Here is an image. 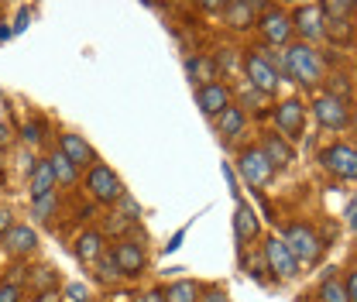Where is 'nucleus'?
I'll list each match as a JSON object with an SVG mask.
<instances>
[{
    "label": "nucleus",
    "instance_id": "obj_11",
    "mask_svg": "<svg viewBox=\"0 0 357 302\" xmlns=\"http://www.w3.org/2000/svg\"><path fill=\"white\" fill-rule=\"evenodd\" d=\"M244 69H248L251 89H258V93H275V89H278V83H282V80L275 76V69L265 62V55H261V52H248Z\"/></svg>",
    "mask_w": 357,
    "mask_h": 302
},
{
    "label": "nucleus",
    "instance_id": "obj_8",
    "mask_svg": "<svg viewBox=\"0 0 357 302\" xmlns=\"http://www.w3.org/2000/svg\"><path fill=\"white\" fill-rule=\"evenodd\" d=\"M275 121H278V130L285 134V141L303 137V128H306V107H303V100H282L278 110H275Z\"/></svg>",
    "mask_w": 357,
    "mask_h": 302
},
{
    "label": "nucleus",
    "instance_id": "obj_7",
    "mask_svg": "<svg viewBox=\"0 0 357 302\" xmlns=\"http://www.w3.org/2000/svg\"><path fill=\"white\" fill-rule=\"evenodd\" d=\"M319 162H323L326 172L344 179V182H351L357 175V155L351 144H333V148H326V151L319 155Z\"/></svg>",
    "mask_w": 357,
    "mask_h": 302
},
{
    "label": "nucleus",
    "instance_id": "obj_6",
    "mask_svg": "<svg viewBox=\"0 0 357 302\" xmlns=\"http://www.w3.org/2000/svg\"><path fill=\"white\" fill-rule=\"evenodd\" d=\"M110 258H114L117 271H121L124 278H141V275H144V268H148L144 248H141V244H134V241H121V244H114Z\"/></svg>",
    "mask_w": 357,
    "mask_h": 302
},
{
    "label": "nucleus",
    "instance_id": "obj_3",
    "mask_svg": "<svg viewBox=\"0 0 357 302\" xmlns=\"http://www.w3.org/2000/svg\"><path fill=\"white\" fill-rule=\"evenodd\" d=\"M312 117H316V124L323 130H344L351 124L347 100H344V96H333V93H326V96H319V100L312 103Z\"/></svg>",
    "mask_w": 357,
    "mask_h": 302
},
{
    "label": "nucleus",
    "instance_id": "obj_34",
    "mask_svg": "<svg viewBox=\"0 0 357 302\" xmlns=\"http://www.w3.org/2000/svg\"><path fill=\"white\" fill-rule=\"evenodd\" d=\"M10 227H14V223H10V213H7V210H0V237H3Z\"/></svg>",
    "mask_w": 357,
    "mask_h": 302
},
{
    "label": "nucleus",
    "instance_id": "obj_28",
    "mask_svg": "<svg viewBox=\"0 0 357 302\" xmlns=\"http://www.w3.org/2000/svg\"><path fill=\"white\" fill-rule=\"evenodd\" d=\"M52 210H55V196H45V199H35V203H31V216H38V220H48Z\"/></svg>",
    "mask_w": 357,
    "mask_h": 302
},
{
    "label": "nucleus",
    "instance_id": "obj_12",
    "mask_svg": "<svg viewBox=\"0 0 357 302\" xmlns=\"http://www.w3.org/2000/svg\"><path fill=\"white\" fill-rule=\"evenodd\" d=\"M265 261H268V271L278 278V282H285V278H292L296 275V261L289 255V248L282 244V237H268L265 241Z\"/></svg>",
    "mask_w": 357,
    "mask_h": 302
},
{
    "label": "nucleus",
    "instance_id": "obj_2",
    "mask_svg": "<svg viewBox=\"0 0 357 302\" xmlns=\"http://www.w3.org/2000/svg\"><path fill=\"white\" fill-rule=\"evenodd\" d=\"M282 244L289 248L296 264H316L319 255H323V241L310 223H289L285 234H282Z\"/></svg>",
    "mask_w": 357,
    "mask_h": 302
},
{
    "label": "nucleus",
    "instance_id": "obj_1",
    "mask_svg": "<svg viewBox=\"0 0 357 302\" xmlns=\"http://www.w3.org/2000/svg\"><path fill=\"white\" fill-rule=\"evenodd\" d=\"M285 76H292L296 83H303V86H316L319 80H323V59H319V52L312 48V45H292L289 52H285Z\"/></svg>",
    "mask_w": 357,
    "mask_h": 302
},
{
    "label": "nucleus",
    "instance_id": "obj_16",
    "mask_svg": "<svg viewBox=\"0 0 357 302\" xmlns=\"http://www.w3.org/2000/svg\"><path fill=\"white\" fill-rule=\"evenodd\" d=\"M28 192H31V203H35V199H45V196H55V175L48 169V162H35V165H31Z\"/></svg>",
    "mask_w": 357,
    "mask_h": 302
},
{
    "label": "nucleus",
    "instance_id": "obj_36",
    "mask_svg": "<svg viewBox=\"0 0 357 302\" xmlns=\"http://www.w3.org/2000/svg\"><path fill=\"white\" fill-rule=\"evenodd\" d=\"M137 302H165V299H162V292H148V296H141Z\"/></svg>",
    "mask_w": 357,
    "mask_h": 302
},
{
    "label": "nucleus",
    "instance_id": "obj_4",
    "mask_svg": "<svg viewBox=\"0 0 357 302\" xmlns=\"http://www.w3.org/2000/svg\"><path fill=\"white\" fill-rule=\"evenodd\" d=\"M86 186L89 192H93V199L96 203H117L121 196H124V186H121V179L114 175V169H107V165H89V175H86Z\"/></svg>",
    "mask_w": 357,
    "mask_h": 302
},
{
    "label": "nucleus",
    "instance_id": "obj_21",
    "mask_svg": "<svg viewBox=\"0 0 357 302\" xmlns=\"http://www.w3.org/2000/svg\"><path fill=\"white\" fill-rule=\"evenodd\" d=\"M48 169H52V175H55V186H73V182L79 179V169H76L66 155H59V151L48 158Z\"/></svg>",
    "mask_w": 357,
    "mask_h": 302
},
{
    "label": "nucleus",
    "instance_id": "obj_27",
    "mask_svg": "<svg viewBox=\"0 0 357 302\" xmlns=\"http://www.w3.org/2000/svg\"><path fill=\"white\" fill-rule=\"evenodd\" d=\"M31 285L38 289V296H42V292H52V285H55V271H52V268H38V275L31 278Z\"/></svg>",
    "mask_w": 357,
    "mask_h": 302
},
{
    "label": "nucleus",
    "instance_id": "obj_30",
    "mask_svg": "<svg viewBox=\"0 0 357 302\" xmlns=\"http://www.w3.org/2000/svg\"><path fill=\"white\" fill-rule=\"evenodd\" d=\"M66 299H69V302H86L89 299V289L83 285V282H73V285L66 289Z\"/></svg>",
    "mask_w": 357,
    "mask_h": 302
},
{
    "label": "nucleus",
    "instance_id": "obj_13",
    "mask_svg": "<svg viewBox=\"0 0 357 302\" xmlns=\"http://www.w3.org/2000/svg\"><path fill=\"white\" fill-rule=\"evenodd\" d=\"M196 103L206 117H220L223 110L230 107V89L223 83H206V86L196 89Z\"/></svg>",
    "mask_w": 357,
    "mask_h": 302
},
{
    "label": "nucleus",
    "instance_id": "obj_17",
    "mask_svg": "<svg viewBox=\"0 0 357 302\" xmlns=\"http://www.w3.org/2000/svg\"><path fill=\"white\" fill-rule=\"evenodd\" d=\"M223 14H227V24H230L234 31H244V28L258 24V3H248V0H234V3H227Z\"/></svg>",
    "mask_w": 357,
    "mask_h": 302
},
{
    "label": "nucleus",
    "instance_id": "obj_25",
    "mask_svg": "<svg viewBox=\"0 0 357 302\" xmlns=\"http://www.w3.org/2000/svg\"><path fill=\"white\" fill-rule=\"evenodd\" d=\"M96 278H100V282H114V278H121V271H117V264H114V258H110V251L96 261Z\"/></svg>",
    "mask_w": 357,
    "mask_h": 302
},
{
    "label": "nucleus",
    "instance_id": "obj_9",
    "mask_svg": "<svg viewBox=\"0 0 357 302\" xmlns=\"http://www.w3.org/2000/svg\"><path fill=\"white\" fill-rule=\"evenodd\" d=\"M258 28H261V38L268 45H285L292 38V21L282 7H268L265 14L258 17Z\"/></svg>",
    "mask_w": 357,
    "mask_h": 302
},
{
    "label": "nucleus",
    "instance_id": "obj_18",
    "mask_svg": "<svg viewBox=\"0 0 357 302\" xmlns=\"http://www.w3.org/2000/svg\"><path fill=\"white\" fill-rule=\"evenodd\" d=\"M103 255H107V248H103V234L100 230H83L76 237V258L83 264H96Z\"/></svg>",
    "mask_w": 357,
    "mask_h": 302
},
{
    "label": "nucleus",
    "instance_id": "obj_15",
    "mask_svg": "<svg viewBox=\"0 0 357 302\" xmlns=\"http://www.w3.org/2000/svg\"><path fill=\"white\" fill-rule=\"evenodd\" d=\"M59 155H66L76 169H86V165H96V155L79 134H62L59 137Z\"/></svg>",
    "mask_w": 357,
    "mask_h": 302
},
{
    "label": "nucleus",
    "instance_id": "obj_37",
    "mask_svg": "<svg viewBox=\"0 0 357 302\" xmlns=\"http://www.w3.org/2000/svg\"><path fill=\"white\" fill-rule=\"evenodd\" d=\"M0 169H3V151H0Z\"/></svg>",
    "mask_w": 357,
    "mask_h": 302
},
{
    "label": "nucleus",
    "instance_id": "obj_29",
    "mask_svg": "<svg viewBox=\"0 0 357 302\" xmlns=\"http://www.w3.org/2000/svg\"><path fill=\"white\" fill-rule=\"evenodd\" d=\"M0 302H21V285L17 282H3L0 285Z\"/></svg>",
    "mask_w": 357,
    "mask_h": 302
},
{
    "label": "nucleus",
    "instance_id": "obj_26",
    "mask_svg": "<svg viewBox=\"0 0 357 302\" xmlns=\"http://www.w3.org/2000/svg\"><path fill=\"white\" fill-rule=\"evenodd\" d=\"M319 299H323V302H347V296H344V285H340L337 278H330V282H323Z\"/></svg>",
    "mask_w": 357,
    "mask_h": 302
},
{
    "label": "nucleus",
    "instance_id": "obj_31",
    "mask_svg": "<svg viewBox=\"0 0 357 302\" xmlns=\"http://www.w3.org/2000/svg\"><path fill=\"white\" fill-rule=\"evenodd\" d=\"M128 223H131V220H128V216H121V213L107 216V230H110V234H124V230H128Z\"/></svg>",
    "mask_w": 357,
    "mask_h": 302
},
{
    "label": "nucleus",
    "instance_id": "obj_33",
    "mask_svg": "<svg viewBox=\"0 0 357 302\" xmlns=\"http://www.w3.org/2000/svg\"><path fill=\"white\" fill-rule=\"evenodd\" d=\"M199 302H230V299H227V292H217V289H213V292L199 296Z\"/></svg>",
    "mask_w": 357,
    "mask_h": 302
},
{
    "label": "nucleus",
    "instance_id": "obj_20",
    "mask_svg": "<svg viewBox=\"0 0 357 302\" xmlns=\"http://www.w3.org/2000/svg\"><path fill=\"white\" fill-rule=\"evenodd\" d=\"M234 237L241 244H251L258 237V213L248 203H237V210H234Z\"/></svg>",
    "mask_w": 357,
    "mask_h": 302
},
{
    "label": "nucleus",
    "instance_id": "obj_10",
    "mask_svg": "<svg viewBox=\"0 0 357 302\" xmlns=\"http://www.w3.org/2000/svg\"><path fill=\"white\" fill-rule=\"evenodd\" d=\"M289 21H292V31L303 35V45L323 38V10H319V3H303V7H296V14H292Z\"/></svg>",
    "mask_w": 357,
    "mask_h": 302
},
{
    "label": "nucleus",
    "instance_id": "obj_32",
    "mask_svg": "<svg viewBox=\"0 0 357 302\" xmlns=\"http://www.w3.org/2000/svg\"><path fill=\"white\" fill-rule=\"evenodd\" d=\"M344 296H347V302L357 299V275L354 271H347V278H344Z\"/></svg>",
    "mask_w": 357,
    "mask_h": 302
},
{
    "label": "nucleus",
    "instance_id": "obj_19",
    "mask_svg": "<svg viewBox=\"0 0 357 302\" xmlns=\"http://www.w3.org/2000/svg\"><path fill=\"white\" fill-rule=\"evenodd\" d=\"M261 155L268 158V165L271 169H285V165H292V144L285 141V137H278V134H268L265 144H261Z\"/></svg>",
    "mask_w": 357,
    "mask_h": 302
},
{
    "label": "nucleus",
    "instance_id": "obj_23",
    "mask_svg": "<svg viewBox=\"0 0 357 302\" xmlns=\"http://www.w3.org/2000/svg\"><path fill=\"white\" fill-rule=\"evenodd\" d=\"M185 69H189L192 83H199V86H206V83H213V80H217V62H213V59L196 55V59H189V62H185Z\"/></svg>",
    "mask_w": 357,
    "mask_h": 302
},
{
    "label": "nucleus",
    "instance_id": "obj_24",
    "mask_svg": "<svg viewBox=\"0 0 357 302\" xmlns=\"http://www.w3.org/2000/svg\"><path fill=\"white\" fill-rule=\"evenodd\" d=\"M162 299L165 302H199V285H196V282H189V278L172 282V285L162 292Z\"/></svg>",
    "mask_w": 357,
    "mask_h": 302
},
{
    "label": "nucleus",
    "instance_id": "obj_35",
    "mask_svg": "<svg viewBox=\"0 0 357 302\" xmlns=\"http://www.w3.org/2000/svg\"><path fill=\"white\" fill-rule=\"evenodd\" d=\"M31 302H62V296L59 292H42L38 299H31Z\"/></svg>",
    "mask_w": 357,
    "mask_h": 302
},
{
    "label": "nucleus",
    "instance_id": "obj_14",
    "mask_svg": "<svg viewBox=\"0 0 357 302\" xmlns=\"http://www.w3.org/2000/svg\"><path fill=\"white\" fill-rule=\"evenodd\" d=\"M35 248H38V234H35L31 227H24V223H14V227L3 234V251L14 255V258H24V255H31Z\"/></svg>",
    "mask_w": 357,
    "mask_h": 302
},
{
    "label": "nucleus",
    "instance_id": "obj_22",
    "mask_svg": "<svg viewBox=\"0 0 357 302\" xmlns=\"http://www.w3.org/2000/svg\"><path fill=\"white\" fill-rule=\"evenodd\" d=\"M244 130V110H237V107H227L220 114V121H217V134H220L223 141H230V137H237Z\"/></svg>",
    "mask_w": 357,
    "mask_h": 302
},
{
    "label": "nucleus",
    "instance_id": "obj_5",
    "mask_svg": "<svg viewBox=\"0 0 357 302\" xmlns=\"http://www.w3.org/2000/svg\"><path fill=\"white\" fill-rule=\"evenodd\" d=\"M237 172H241V179H244L251 189H261V186L271 182L275 169L268 165V158L261 155V148H244L241 158H237Z\"/></svg>",
    "mask_w": 357,
    "mask_h": 302
}]
</instances>
